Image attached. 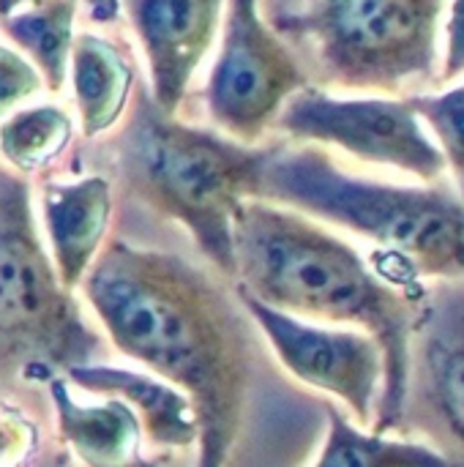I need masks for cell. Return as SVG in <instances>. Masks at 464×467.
Segmentation results:
<instances>
[{"instance_id": "cell-1", "label": "cell", "mask_w": 464, "mask_h": 467, "mask_svg": "<svg viewBox=\"0 0 464 467\" xmlns=\"http://www.w3.org/2000/svg\"><path fill=\"white\" fill-rule=\"evenodd\" d=\"M82 296L112 348L178 386L197 416V467H227L252 389L241 301L191 260L126 238L101 244Z\"/></svg>"}, {"instance_id": "cell-2", "label": "cell", "mask_w": 464, "mask_h": 467, "mask_svg": "<svg viewBox=\"0 0 464 467\" xmlns=\"http://www.w3.org/2000/svg\"><path fill=\"white\" fill-rule=\"evenodd\" d=\"M238 287L257 301L312 323L369 334L383 350V397L375 432L405 419L413 383L416 301L375 271L364 254L312 216L265 200H243L232 216Z\"/></svg>"}, {"instance_id": "cell-3", "label": "cell", "mask_w": 464, "mask_h": 467, "mask_svg": "<svg viewBox=\"0 0 464 467\" xmlns=\"http://www.w3.org/2000/svg\"><path fill=\"white\" fill-rule=\"evenodd\" d=\"M268 150L172 120L145 85L134 88L123 126L93 148L123 197L178 222L227 279H235L232 216L257 197Z\"/></svg>"}, {"instance_id": "cell-4", "label": "cell", "mask_w": 464, "mask_h": 467, "mask_svg": "<svg viewBox=\"0 0 464 467\" xmlns=\"http://www.w3.org/2000/svg\"><path fill=\"white\" fill-rule=\"evenodd\" d=\"M339 224L399 263L402 276L464 279V202L446 186H391L353 178L323 148L271 145L257 197Z\"/></svg>"}, {"instance_id": "cell-5", "label": "cell", "mask_w": 464, "mask_h": 467, "mask_svg": "<svg viewBox=\"0 0 464 467\" xmlns=\"http://www.w3.org/2000/svg\"><path fill=\"white\" fill-rule=\"evenodd\" d=\"M101 353V334L44 252L27 181L0 170V383H49Z\"/></svg>"}, {"instance_id": "cell-6", "label": "cell", "mask_w": 464, "mask_h": 467, "mask_svg": "<svg viewBox=\"0 0 464 467\" xmlns=\"http://www.w3.org/2000/svg\"><path fill=\"white\" fill-rule=\"evenodd\" d=\"M443 8L446 0H312L271 27L309 44L328 85L402 93L435 79Z\"/></svg>"}, {"instance_id": "cell-7", "label": "cell", "mask_w": 464, "mask_h": 467, "mask_svg": "<svg viewBox=\"0 0 464 467\" xmlns=\"http://www.w3.org/2000/svg\"><path fill=\"white\" fill-rule=\"evenodd\" d=\"M306 88L293 49L260 16V0H230L219 60L208 79V109L232 140L252 145L276 123L287 99Z\"/></svg>"}, {"instance_id": "cell-8", "label": "cell", "mask_w": 464, "mask_h": 467, "mask_svg": "<svg viewBox=\"0 0 464 467\" xmlns=\"http://www.w3.org/2000/svg\"><path fill=\"white\" fill-rule=\"evenodd\" d=\"M276 123L295 140L336 145L361 161L413 172L421 181H438L449 170L443 148L427 134L407 99H334L304 88L287 99Z\"/></svg>"}, {"instance_id": "cell-9", "label": "cell", "mask_w": 464, "mask_h": 467, "mask_svg": "<svg viewBox=\"0 0 464 467\" xmlns=\"http://www.w3.org/2000/svg\"><path fill=\"white\" fill-rule=\"evenodd\" d=\"M235 293L279 364L295 380L345 402L361 427L375 421V400L383 383V350L369 334L301 320L257 301L241 287H235Z\"/></svg>"}, {"instance_id": "cell-10", "label": "cell", "mask_w": 464, "mask_h": 467, "mask_svg": "<svg viewBox=\"0 0 464 467\" xmlns=\"http://www.w3.org/2000/svg\"><path fill=\"white\" fill-rule=\"evenodd\" d=\"M224 0H126L131 25L145 47L153 99L172 115L189 79L213 44Z\"/></svg>"}, {"instance_id": "cell-11", "label": "cell", "mask_w": 464, "mask_h": 467, "mask_svg": "<svg viewBox=\"0 0 464 467\" xmlns=\"http://www.w3.org/2000/svg\"><path fill=\"white\" fill-rule=\"evenodd\" d=\"M66 378L88 394L123 400L137 413L142 432L153 446L167 451H186L197 446V416L189 397L178 386L150 372L98 361L74 367L66 372Z\"/></svg>"}, {"instance_id": "cell-12", "label": "cell", "mask_w": 464, "mask_h": 467, "mask_svg": "<svg viewBox=\"0 0 464 467\" xmlns=\"http://www.w3.org/2000/svg\"><path fill=\"white\" fill-rule=\"evenodd\" d=\"M416 334L421 337V397L464 451V282L429 306Z\"/></svg>"}, {"instance_id": "cell-13", "label": "cell", "mask_w": 464, "mask_h": 467, "mask_svg": "<svg viewBox=\"0 0 464 467\" xmlns=\"http://www.w3.org/2000/svg\"><path fill=\"white\" fill-rule=\"evenodd\" d=\"M109 197V181L104 175L44 186V222L52 246V263L68 290L82 285L104 244L112 208Z\"/></svg>"}, {"instance_id": "cell-14", "label": "cell", "mask_w": 464, "mask_h": 467, "mask_svg": "<svg viewBox=\"0 0 464 467\" xmlns=\"http://www.w3.org/2000/svg\"><path fill=\"white\" fill-rule=\"evenodd\" d=\"M49 397L60 441L85 467H145L139 457L142 424L137 413L115 397L98 405L77 402L66 378H52Z\"/></svg>"}, {"instance_id": "cell-15", "label": "cell", "mask_w": 464, "mask_h": 467, "mask_svg": "<svg viewBox=\"0 0 464 467\" xmlns=\"http://www.w3.org/2000/svg\"><path fill=\"white\" fill-rule=\"evenodd\" d=\"M71 60L82 129L93 137L120 118L134 79V66H129L115 44L90 33L77 36L71 44Z\"/></svg>"}, {"instance_id": "cell-16", "label": "cell", "mask_w": 464, "mask_h": 467, "mask_svg": "<svg viewBox=\"0 0 464 467\" xmlns=\"http://www.w3.org/2000/svg\"><path fill=\"white\" fill-rule=\"evenodd\" d=\"M328 432L312 467H464L427 443L394 441L356 427L336 405H325Z\"/></svg>"}, {"instance_id": "cell-17", "label": "cell", "mask_w": 464, "mask_h": 467, "mask_svg": "<svg viewBox=\"0 0 464 467\" xmlns=\"http://www.w3.org/2000/svg\"><path fill=\"white\" fill-rule=\"evenodd\" d=\"M74 11L77 0H36L22 14L3 16V30L38 63L49 90H60L66 79Z\"/></svg>"}, {"instance_id": "cell-18", "label": "cell", "mask_w": 464, "mask_h": 467, "mask_svg": "<svg viewBox=\"0 0 464 467\" xmlns=\"http://www.w3.org/2000/svg\"><path fill=\"white\" fill-rule=\"evenodd\" d=\"M71 137V120L57 107H33L0 126V150L19 170H36L55 159Z\"/></svg>"}, {"instance_id": "cell-19", "label": "cell", "mask_w": 464, "mask_h": 467, "mask_svg": "<svg viewBox=\"0 0 464 467\" xmlns=\"http://www.w3.org/2000/svg\"><path fill=\"white\" fill-rule=\"evenodd\" d=\"M413 109L427 120L440 140L446 164L454 172L459 197L464 202V85L446 93H424L407 99Z\"/></svg>"}, {"instance_id": "cell-20", "label": "cell", "mask_w": 464, "mask_h": 467, "mask_svg": "<svg viewBox=\"0 0 464 467\" xmlns=\"http://www.w3.org/2000/svg\"><path fill=\"white\" fill-rule=\"evenodd\" d=\"M41 88V77L16 52L0 47V115L14 109L19 101Z\"/></svg>"}, {"instance_id": "cell-21", "label": "cell", "mask_w": 464, "mask_h": 467, "mask_svg": "<svg viewBox=\"0 0 464 467\" xmlns=\"http://www.w3.org/2000/svg\"><path fill=\"white\" fill-rule=\"evenodd\" d=\"M36 430L16 410L0 408V467H19L33 454Z\"/></svg>"}, {"instance_id": "cell-22", "label": "cell", "mask_w": 464, "mask_h": 467, "mask_svg": "<svg viewBox=\"0 0 464 467\" xmlns=\"http://www.w3.org/2000/svg\"><path fill=\"white\" fill-rule=\"evenodd\" d=\"M459 77H464V0H451L446 22V60L438 82L449 85Z\"/></svg>"}, {"instance_id": "cell-23", "label": "cell", "mask_w": 464, "mask_h": 467, "mask_svg": "<svg viewBox=\"0 0 464 467\" xmlns=\"http://www.w3.org/2000/svg\"><path fill=\"white\" fill-rule=\"evenodd\" d=\"M22 3H30V0H0V16H8ZM88 3L93 5V16L96 19H112L115 16V8L107 0H88Z\"/></svg>"}, {"instance_id": "cell-24", "label": "cell", "mask_w": 464, "mask_h": 467, "mask_svg": "<svg viewBox=\"0 0 464 467\" xmlns=\"http://www.w3.org/2000/svg\"><path fill=\"white\" fill-rule=\"evenodd\" d=\"M107 3H109L112 8H118V0H107Z\"/></svg>"}]
</instances>
